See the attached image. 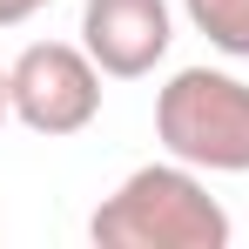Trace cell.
<instances>
[{
	"mask_svg": "<svg viewBox=\"0 0 249 249\" xmlns=\"http://www.w3.org/2000/svg\"><path fill=\"white\" fill-rule=\"evenodd\" d=\"M88 236L101 249H229L236 222L209 196L202 168L168 155L122 175V189L88 215Z\"/></svg>",
	"mask_w": 249,
	"mask_h": 249,
	"instance_id": "cell-1",
	"label": "cell"
},
{
	"mask_svg": "<svg viewBox=\"0 0 249 249\" xmlns=\"http://www.w3.org/2000/svg\"><path fill=\"white\" fill-rule=\"evenodd\" d=\"M155 142L202 175H249V81L229 68H175L155 94Z\"/></svg>",
	"mask_w": 249,
	"mask_h": 249,
	"instance_id": "cell-2",
	"label": "cell"
},
{
	"mask_svg": "<svg viewBox=\"0 0 249 249\" xmlns=\"http://www.w3.org/2000/svg\"><path fill=\"white\" fill-rule=\"evenodd\" d=\"M101 68H94V54L81 41H34L14 54V68H7V108H14V122L47 135V142H61V135H81L94 128L101 115Z\"/></svg>",
	"mask_w": 249,
	"mask_h": 249,
	"instance_id": "cell-3",
	"label": "cell"
},
{
	"mask_svg": "<svg viewBox=\"0 0 249 249\" xmlns=\"http://www.w3.org/2000/svg\"><path fill=\"white\" fill-rule=\"evenodd\" d=\"M81 47L108 81H142L175 47V14L168 0H81Z\"/></svg>",
	"mask_w": 249,
	"mask_h": 249,
	"instance_id": "cell-4",
	"label": "cell"
},
{
	"mask_svg": "<svg viewBox=\"0 0 249 249\" xmlns=\"http://www.w3.org/2000/svg\"><path fill=\"white\" fill-rule=\"evenodd\" d=\"M182 14L215 54L249 61V0H182Z\"/></svg>",
	"mask_w": 249,
	"mask_h": 249,
	"instance_id": "cell-5",
	"label": "cell"
},
{
	"mask_svg": "<svg viewBox=\"0 0 249 249\" xmlns=\"http://www.w3.org/2000/svg\"><path fill=\"white\" fill-rule=\"evenodd\" d=\"M41 7H54V0H0V27H20V20L41 14Z\"/></svg>",
	"mask_w": 249,
	"mask_h": 249,
	"instance_id": "cell-6",
	"label": "cell"
},
{
	"mask_svg": "<svg viewBox=\"0 0 249 249\" xmlns=\"http://www.w3.org/2000/svg\"><path fill=\"white\" fill-rule=\"evenodd\" d=\"M7 115H14V108H7V68H0V122H7Z\"/></svg>",
	"mask_w": 249,
	"mask_h": 249,
	"instance_id": "cell-7",
	"label": "cell"
}]
</instances>
